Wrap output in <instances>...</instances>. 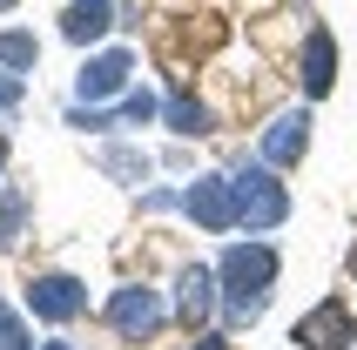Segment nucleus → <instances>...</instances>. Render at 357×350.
Segmentation results:
<instances>
[{
  "label": "nucleus",
  "instance_id": "obj_1",
  "mask_svg": "<svg viewBox=\"0 0 357 350\" xmlns=\"http://www.w3.org/2000/svg\"><path fill=\"white\" fill-rule=\"evenodd\" d=\"M344 337H351V310H344V303H317V310L297 324L303 350H344Z\"/></svg>",
  "mask_w": 357,
  "mask_h": 350
},
{
  "label": "nucleus",
  "instance_id": "obj_2",
  "mask_svg": "<svg viewBox=\"0 0 357 350\" xmlns=\"http://www.w3.org/2000/svg\"><path fill=\"white\" fill-rule=\"evenodd\" d=\"M351 270H357V250H351Z\"/></svg>",
  "mask_w": 357,
  "mask_h": 350
}]
</instances>
